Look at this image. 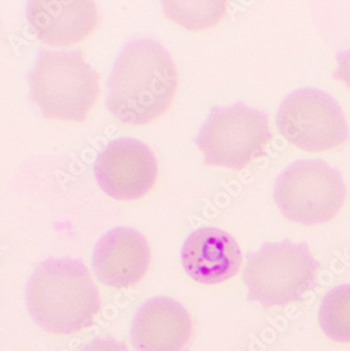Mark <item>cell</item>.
I'll return each instance as SVG.
<instances>
[{
    "label": "cell",
    "instance_id": "obj_1",
    "mask_svg": "<svg viewBox=\"0 0 350 351\" xmlns=\"http://www.w3.org/2000/svg\"><path fill=\"white\" fill-rule=\"evenodd\" d=\"M175 63L151 39L124 47L108 79L106 106L124 123L145 125L169 110L177 90Z\"/></svg>",
    "mask_w": 350,
    "mask_h": 351
},
{
    "label": "cell",
    "instance_id": "obj_2",
    "mask_svg": "<svg viewBox=\"0 0 350 351\" xmlns=\"http://www.w3.org/2000/svg\"><path fill=\"white\" fill-rule=\"evenodd\" d=\"M25 298L33 321L54 335L91 326L100 309L98 289L88 268L69 258L41 263L30 279Z\"/></svg>",
    "mask_w": 350,
    "mask_h": 351
},
{
    "label": "cell",
    "instance_id": "obj_3",
    "mask_svg": "<svg viewBox=\"0 0 350 351\" xmlns=\"http://www.w3.org/2000/svg\"><path fill=\"white\" fill-rule=\"evenodd\" d=\"M31 98L49 119L82 122L99 95V75L80 51L41 50L30 75Z\"/></svg>",
    "mask_w": 350,
    "mask_h": 351
},
{
    "label": "cell",
    "instance_id": "obj_4",
    "mask_svg": "<svg viewBox=\"0 0 350 351\" xmlns=\"http://www.w3.org/2000/svg\"><path fill=\"white\" fill-rule=\"evenodd\" d=\"M319 267L306 243H264L247 254L243 280L248 300L266 308L299 301L314 285Z\"/></svg>",
    "mask_w": 350,
    "mask_h": 351
},
{
    "label": "cell",
    "instance_id": "obj_5",
    "mask_svg": "<svg viewBox=\"0 0 350 351\" xmlns=\"http://www.w3.org/2000/svg\"><path fill=\"white\" fill-rule=\"evenodd\" d=\"M272 139L268 115L239 102L213 108L196 145L205 155V165L241 169L265 155Z\"/></svg>",
    "mask_w": 350,
    "mask_h": 351
},
{
    "label": "cell",
    "instance_id": "obj_6",
    "mask_svg": "<svg viewBox=\"0 0 350 351\" xmlns=\"http://www.w3.org/2000/svg\"><path fill=\"white\" fill-rule=\"evenodd\" d=\"M345 197L341 173L322 160L292 163L279 176L274 191L275 201L283 216L304 226L335 218Z\"/></svg>",
    "mask_w": 350,
    "mask_h": 351
},
{
    "label": "cell",
    "instance_id": "obj_7",
    "mask_svg": "<svg viewBox=\"0 0 350 351\" xmlns=\"http://www.w3.org/2000/svg\"><path fill=\"white\" fill-rule=\"evenodd\" d=\"M279 131L306 152H324L348 139L347 120L338 102L323 90L301 88L283 100L277 114Z\"/></svg>",
    "mask_w": 350,
    "mask_h": 351
},
{
    "label": "cell",
    "instance_id": "obj_8",
    "mask_svg": "<svg viewBox=\"0 0 350 351\" xmlns=\"http://www.w3.org/2000/svg\"><path fill=\"white\" fill-rule=\"evenodd\" d=\"M157 173L153 152L132 138L110 142L95 165L99 186L116 200H137L145 196L155 184Z\"/></svg>",
    "mask_w": 350,
    "mask_h": 351
},
{
    "label": "cell",
    "instance_id": "obj_9",
    "mask_svg": "<svg viewBox=\"0 0 350 351\" xmlns=\"http://www.w3.org/2000/svg\"><path fill=\"white\" fill-rule=\"evenodd\" d=\"M193 323L187 309L170 298H154L138 309L130 343L136 351H183L191 340Z\"/></svg>",
    "mask_w": 350,
    "mask_h": 351
},
{
    "label": "cell",
    "instance_id": "obj_10",
    "mask_svg": "<svg viewBox=\"0 0 350 351\" xmlns=\"http://www.w3.org/2000/svg\"><path fill=\"white\" fill-rule=\"evenodd\" d=\"M150 247L136 230L117 228L97 242L93 254V269L99 281L122 289L135 285L150 265Z\"/></svg>",
    "mask_w": 350,
    "mask_h": 351
},
{
    "label": "cell",
    "instance_id": "obj_11",
    "mask_svg": "<svg viewBox=\"0 0 350 351\" xmlns=\"http://www.w3.org/2000/svg\"><path fill=\"white\" fill-rule=\"evenodd\" d=\"M181 262L191 279L215 285L238 274L242 254L231 234L219 228H203L187 239L182 246Z\"/></svg>",
    "mask_w": 350,
    "mask_h": 351
},
{
    "label": "cell",
    "instance_id": "obj_12",
    "mask_svg": "<svg viewBox=\"0 0 350 351\" xmlns=\"http://www.w3.org/2000/svg\"><path fill=\"white\" fill-rule=\"evenodd\" d=\"M27 17L32 29L43 43L68 47L80 43L98 21L94 1L34 0L27 3Z\"/></svg>",
    "mask_w": 350,
    "mask_h": 351
},
{
    "label": "cell",
    "instance_id": "obj_13",
    "mask_svg": "<svg viewBox=\"0 0 350 351\" xmlns=\"http://www.w3.org/2000/svg\"><path fill=\"white\" fill-rule=\"evenodd\" d=\"M319 323L330 340L350 343V284L338 286L324 297Z\"/></svg>",
    "mask_w": 350,
    "mask_h": 351
},
{
    "label": "cell",
    "instance_id": "obj_14",
    "mask_svg": "<svg viewBox=\"0 0 350 351\" xmlns=\"http://www.w3.org/2000/svg\"><path fill=\"white\" fill-rule=\"evenodd\" d=\"M225 1H163L164 13L191 31L213 27L225 13Z\"/></svg>",
    "mask_w": 350,
    "mask_h": 351
},
{
    "label": "cell",
    "instance_id": "obj_15",
    "mask_svg": "<svg viewBox=\"0 0 350 351\" xmlns=\"http://www.w3.org/2000/svg\"><path fill=\"white\" fill-rule=\"evenodd\" d=\"M81 351H130L124 342L115 340L112 337L95 339Z\"/></svg>",
    "mask_w": 350,
    "mask_h": 351
},
{
    "label": "cell",
    "instance_id": "obj_16",
    "mask_svg": "<svg viewBox=\"0 0 350 351\" xmlns=\"http://www.w3.org/2000/svg\"><path fill=\"white\" fill-rule=\"evenodd\" d=\"M338 69L332 77L336 80L344 82L350 88V50L337 54Z\"/></svg>",
    "mask_w": 350,
    "mask_h": 351
}]
</instances>
